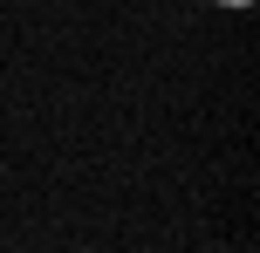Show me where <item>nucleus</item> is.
<instances>
[{"label":"nucleus","instance_id":"nucleus-1","mask_svg":"<svg viewBox=\"0 0 260 253\" xmlns=\"http://www.w3.org/2000/svg\"><path fill=\"white\" fill-rule=\"evenodd\" d=\"M219 7H253V0H219Z\"/></svg>","mask_w":260,"mask_h":253}]
</instances>
